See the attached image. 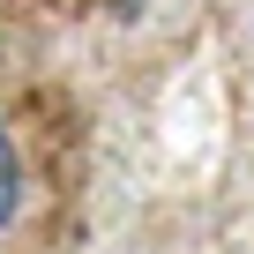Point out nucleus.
Instances as JSON below:
<instances>
[{"label":"nucleus","mask_w":254,"mask_h":254,"mask_svg":"<svg viewBox=\"0 0 254 254\" xmlns=\"http://www.w3.org/2000/svg\"><path fill=\"white\" fill-rule=\"evenodd\" d=\"M15 217H23V157L8 142V127H0V232H8Z\"/></svg>","instance_id":"nucleus-1"}]
</instances>
